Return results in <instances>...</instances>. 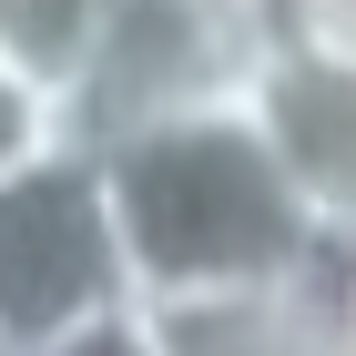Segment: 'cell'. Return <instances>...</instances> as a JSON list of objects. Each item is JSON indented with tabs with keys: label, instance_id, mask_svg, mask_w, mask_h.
I'll list each match as a JSON object with an SVG mask.
<instances>
[{
	"label": "cell",
	"instance_id": "obj_3",
	"mask_svg": "<svg viewBox=\"0 0 356 356\" xmlns=\"http://www.w3.org/2000/svg\"><path fill=\"white\" fill-rule=\"evenodd\" d=\"M275 41H285V0H112L82 82L61 92V133L102 153L143 122L245 102Z\"/></svg>",
	"mask_w": 356,
	"mask_h": 356
},
{
	"label": "cell",
	"instance_id": "obj_6",
	"mask_svg": "<svg viewBox=\"0 0 356 356\" xmlns=\"http://www.w3.org/2000/svg\"><path fill=\"white\" fill-rule=\"evenodd\" d=\"M41 143H61V102L31 82L21 61H0V173H10V163H31Z\"/></svg>",
	"mask_w": 356,
	"mask_h": 356
},
{
	"label": "cell",
	"instance_id": "obj_7",
	"mask_svg": "<svg viewBox=\"0 0 356 356\" xmlns=\"http://www.w3.org/2000/svg\"><path fill=\"white\" fill-rule=\"evenodd\" d=\"M285 31L336 51V61H356V0H285Z\"/></svg>",
	"mask_w": 356,
	"mask_h": 356
},
{
	"label": "cell",
	"instance_id": "obj_2",
	"mask_svg": "<svg viewBox=\"0 0 356 356\" xmlns=\"http://www.w3.org/2000/svg\"><path fill=\"white\" fill-rule=\"evenodd\" d=\"M0 356H133V254L92 143L0 173Z\"/></svg>",
	"mask_w": 356,
	"mask_h": 356
},
{
	"label": "cell",
	"instance_id": "obj_5",
	"mask_svg": "<svg viewBox=\"0 0 356 356\" xmlns=\"http://www.w3.org/2000/svg\"><path fill=\"white\" fill-rule=\"evenodd\" d=\"M102 21H112V0H0V61H21L31 82L61 102V92L82 82Z\"/></svg>",
	"mask_w": 356,
	"mask_h": 356
},
{
	"label": "cell",
	"instance_id": "obj_1",
	"mask_svg": "<svg viewBox=\"0 0 356 356\" xmlns=\"http://www.w3.org/2000/svg\"><path fill=\"white\" fill-rule=\"evenodd\" d=\"M112 214H122V254L133 285H184V275H275L316 254V214L285 184L275 143L254 133L245 102L173 112L143 133L102 143Z\"/></svg>",
	"mask_w": 356,
	"mask_h": 356
},
{
	"label": "cell",
	"instance_id": "obj_4",
	"mask_svg": "<svg viewBox=\"0 0 356 356\" xmlns=\"http://www.w3.org/2000/svg\"><path fill=\"white\" fill-rule=\"evenodd\" d=\"M245 112H254V133L275 143L285 184L305 193L316 234L356 245V61H336V51H316V41L285 31L265 51V72H254Z\"/></svg>",
	"mask_w": 356,
	"mask_h": 356
},
{
	"label": "cell",
	"instance_id": "obj_8",
	"mask_svg": "<svg viewBox=\"0 0 356 356\" xmlns=\"http://www.w3.org/2000/svg\"><path fill=\"white\" fill-rule=\"evenodd\" d=\"M346 346H356V296H346Z\"/></svg>",
	"mask_w": 356,
	"mask_h": 356
}]
</instances>
